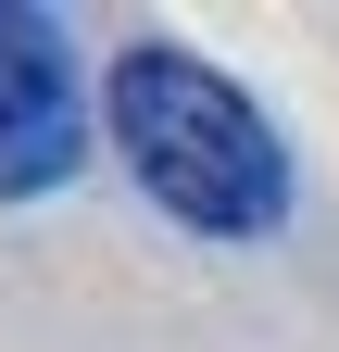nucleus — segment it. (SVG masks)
Wrapping results in <instances>:
<instances>
[{"mask_svg":"<svg viewBox=\"0 0 339 352\" xmlns=\"http://www.w3.org/2000/svg\"><path fill=\"white\" fill-rule=\"evenodd\" d=\"M101 113H113V151L139 164V189L176 214V227H201V239H264L277 214H289V151H277V126L251 113V88L214 76L201 51L139 38V51L113 63Z\"/></svg>","mask_w":339,"mask_h":352,"instance_id":"f257e3e1","label":"nucleus"},{"mask_svg":"<svg viewBox=\"0 0 339 352\" xmlns=\"http://www.w3.org/2000/svg\"><path fill=\"white\" fill-rule=\"evenodd\" d=\"M75 151H89V88H75V51L51 13L0 0V201L63 189Z\"/></svg>","mask_w":339,"mask_h":352,"instance_id":"f03ea898","label":"nucleus"}]
</instances>
